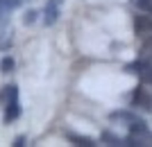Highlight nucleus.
Instances as JSON below:
<instances>
[{"label":"nucleus","mask_w":152,"mask_h":147,"mask_svg":"<svg viewBox=\"0 0 152 147\" xmlns=\"http://www.w3.org/2000/svg\"><path fill=\"white\" fill-rule=\"evenodd\" d=\"M20 115V104H18V88L7 86V106H5V122H12Z\"/></svg>","instance_id":"nucleus-1"},{"label":"nucleus","mask_w":152,"mask_h":147,"mask_svg":"<svg viewBox=\"0 0 152 147\" xmlns=\"http://www.w3.org/2000/svg\"><path fill=\"white\" fill-rule=\"evenodd\" d=\"M134 32L139 36H152V14H143L134 18Z\"/></svg>","instance_id":"nucleus-2"},{"label":"nucleus","mask_w":152,"mask_h":147,"mask_svg":"<svg viewBox=\"0 0 152 147\" xmlns=\"http://www.w3.org/2000/svg\"><path fill=\"white\" fill-rule=\"evenodd\" d=\"M127 70L134 72V75H139L145 84H150V86H152V66H150V64L136 61V64H129V66H127Z\"/></svg>","instance_id":"nucleus-3"},{"label":"nucleus","mask_w":152,"mask_h":147,"mask_svg":"<svg viewBox=\"0 0 152 147\" xmlns=\"http://www.w3.org/2000/svg\"><path fill=\"white\" fill-rule=\"evenodd\" d=\"M59 2H61V0H48V5H45V9H43V23H45V25H52V23L57 20Z\"/></svg>","instance_id":"nucleus-4"},{"label":"nucleus","mask_w":152,"mask_h":147,"mask_svg":"<svg viewBox=\"0 0 152 147\" xmlns=\"http://www.w3.org/2000/svg\"><path fill=\"white\" fill-rule=\"evenodd\" d=\"M132 102L134 106H141V109H148L152 111V95H148L145 91H134V95H132Z\"/></svg>","instance_id":"nucleus-5"},{"label":"nucleus","mask_w":152,"mask_h":147,"mask_svg":"<svg viewBox=\"0 0 152 147\" xmlns=\"http://www.w3.org/2000/svg\"><path fill=\"white\" fill-rule=\"evenodd\" d=\"M20 5V0H0V25H5L7 16Z\"/></svg>","instance_id":"nucleus-6"},{"label":"nucleus","mask_w":152,"mask_h":147,"mask_svg":"<svg viewBox=\"0 0 152 147\" xmlns=\"http://www.w3.org/2000/svg\"><path fill=\"white\" fill-rule=\"evenodd\" d=\"M70 140L75 143V145H82V147H93L95 143L91 140V138H86V136H68Z\"/></svg>","instance_id":"nucleus-7"},{"label":"nucleus","mask_w":152,"mask_h":147,"mask_svg":"<svg viewBox=\"0 0 152 147\" xmlns=\"http://www.w3.org/2000/svg\"><path fill=\"white\" fill-rule=\"evenodd\" d=\"M136 7H141L143 12H148V14H152V0H132Z\"/></svg>","instance_id":"nucleus-8"},{"label":"nucleus","mask_w":152,"mask_h":147,"mask_svg":"<svg viewBox=\"0 0 152 147\" xmlns=\"http://www.w3.org/2000/svg\"><path fill=\"white\" fill-rule=\"evenodd\" d=\"M0 68H2V72H9L14 68V61L9 57H5V59H2V64H0Z\"/></svg>","instance_id":"nucleus-9"},{"label":"nucleus","mask_w":152,"mask_h":147,"mask_svg":"<svg viewBox=\"0 0 152 147\" xmlns=\"http://www.w3.org/2000/svg\"><path fill=\"white\" fill-rule=\"evenodd\" d=\"M34 16H37V14H34V12H27V16H25V25H27V23H32V20H34Z\"/></svg>","instance_id":"nucleus-10"},{"label":"nucleus","mask_w":152,"mask_h":147,"mask_svg":"<svg viewBox=\"0 0 152 147\" xmlns=\"http://www.w3.org/2000/svg\"><path fill=\"white\" fill-rule=\"evenodd\" d=\"M14 145H16V147H20V145H25V138H23V136H18V138H16V140H14Z\"/></svg>","instance_id":"nucleus-11"}]
</instances>
